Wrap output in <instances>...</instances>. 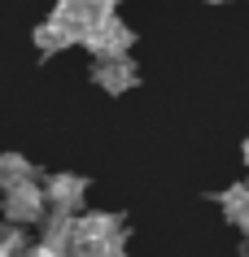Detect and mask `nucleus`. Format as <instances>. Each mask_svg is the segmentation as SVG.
Wrapping results in <instances>:
<instances>
[{"label": "nucleus", "mask_w": 249, "mask_h": 257, "mask_svg": "<svg viewBox=\"0 0 249 257\" xmlns=\"http://www.w3.org/2000/svg\"><path fill=\"white\" fill-rule=\"evenodd\" d=\"M240 257H249V235H245V248H240Z\"/></svg>", "instance_id": "11"}, {"label": "nucleus", "mask_w": 249, "mask_h": 257, "mask_svg": "<svg viewBox=\"0 0 249 257\" xmlns=\"http://www.w3.org/2000/svg\"><path fill=\"white\" fill-rule=\"evenodd\" d=\"M18 257H61V253H53V248H44V244H40V248H31V253H18Z\"/></svg>", "instance_id": "10"}, {"label": "nucleus", "mask_w": 249, "mask_h": 257, "mask_svg": "<svg viewBox=\"0 0 249 257\" xmlns=\"http://www.w3.org/2000/svg\"><path fill=\"white\" fill-rule=\"evenodd\" d=\"M74 257H79V253H74Z\"/></svg>", "instance_id": "13"}, {"label": "nucleus", "mask_w": 249, "mask_h": 257, "mask_svg": "<svg viewBox=\"0 0 249 257\" xmlns=\"http://www.w3.org/2000/svg\"><path fill=\"white\" fill-rule=\"evenodd\" d=\"M74 253L79 257H127L123 222H118L114 214H83V218H74Z\"/></svg>", "instance_id": "1"}, {"label": "nucleus", "mask_w": 249, "mask_h": 257, "mask_svg": "<svg viewBox=\"0 0 249 257\" xmlns=\"http://www.w3.org/2000/svg\"><path fill=\"white\" fill-rule=\"evenodd\" d=\"M114 14V0H57V14L66 27H74L83 35V31L92 27V22H101V18H110Z\"/></svg>", "instance_id": "5"}, {"label": "nucleus", "mask_w": 249, "mask_h": 257, "mask_svg": "<svg viewBox=\"0 0 249 257\" xmlns=\"http://www.w3.org/2000/svg\"><path fill=\"white\" fill-rule=\"evenodd\" d=\"M245 162H249V140H245Z\"/></svg>", "instance_id": "12"}, {"label": "nucleus", "mask_w": 249, "mask_h": 257, "mask_svg": "<svg viewBox=\"0 0 249 257\" xmlns=\"http://www.w3.org/2000/svg\"><path fill=\"white\" fill-rule=\"evenodd\" d=\"M83 188H88V183H83L79 175H53L48 183H44V201H48L53 214H79Z\"/></svg>", "instance_id": "4"}, {"label": "nucleus", "mask_w": 249, "mask_h": 257, "mask_svg": "<svg viewBox=\"0 0 249 257\" xmlns=\"http://www.w3.org/2000/svg\"><path fill=\"white\" fill-rule=\"evenodd\" d=\"M44 205L48 201H44V188L35 179L5 188V214H9V222H35V218H44Z\"/></svg>", "instance_id": "3"}, {"label": "nucleus", "mask_w": 249, "mask_h": 257, "mask_svg": "<svg viewBox=\"0 0 249 257\" xmlns=\"http://www.w3.org/2000/svg\"><path fill=\"white\" fill-rule=\"evenodd\" d=\"M79 40V31L74 27H66L61 18H48L40 31H35V44H40L44 53H61V48H70V44Z\"/></svg>", "instance_id": "7"}, {"label": "nucleus", "mask_w": 249, "mask_h": 257, "mask_svg": "<svg viewBox=\"0 0 249 257\" xmlns=\"http://www.w3.org/2000/svg\"><path fill=\"white\" fill-rule=\"evenodd\" d=\"M219 205H223V218H227V222H236L240 231H249V183L227 188L219 196Z\"/></svg>", "instance_id": "8"}, {"label": "nucleus", "mask_w": 249, "mask_h": 257, "mask_svg": "<svg viewBox=\"0 0 249 257\" xmlns=\"http://www.w3.org/2000/svg\"><path fill=\"white\" fill-rule=\"evenodd\" d=\"M27 179H35V170H31L27 157H18V153L0 157V183H5V188H14V183H27Z\"/></svg>", "instance_id": "9"}, {"label": "nucleus", "mask_w": 249, "mask_h": 257, "mask_svg": "<svg viewBox=\"0 0 249 257\" xmlns=\"http://www.w3.org/2000/svg\"><path fill=\"white\" fill-rule=\"evenodd\" d=\"M92 79H97L105 92H127V87H136V66H131L127 57H97Z\"/></svg>", "instance_id": "6"}, {"label": "nucleus", "mask_w": 249, "mask_h": 257, "mask_svg": "<svg viewBox=\"0 0 249 257\" xmlns=\"http://www.w3.org/2000/svg\"><path fill=\"white\" fill-rule=\"evenodd\" d=\"M79 40L88 44L97 57H127V48H131V40H136V35H131V27H127V22H118V18L110 14V18H101V22H92Z\"/></svg>", "instance_id": "2"}]
</instances>
